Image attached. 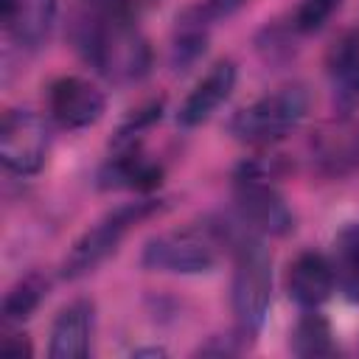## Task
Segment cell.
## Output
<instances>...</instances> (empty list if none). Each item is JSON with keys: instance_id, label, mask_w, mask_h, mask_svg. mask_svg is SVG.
Returning a JSON list of instances; mask_svg holds the SVG:
<instances>
[{"instance_id": "cell-1", "label": "cell", "mask_w": 359, "mask_h": 359, "mask_svg": "<svg viewBox=\"0 0 359 359\" xmlns=\"http://www.w3.org/2000/svg\"><path fill=\"white\" fill-rule=\"evenodd\" d=\"M73 39L81 56L112 84L140 81L151 70V48L137 20L109 14L84 0L73 22Z\"/></svg>"}, {"instance_id": "cell-22", "label": "cell", "mask_w": 359, "mask_h": 359, "mask_svg": "<svg viewBox=\"0 0 359 359\" xmlns=\"http://www.w3.org/2000/svg\"><path fill=\"white\" fill-rule=\"evenodd\" d=\"M95 8H104L109 14H121L129 20H140V14H146L157 0H87Z\"/></svg>"}, {"instance_id": "cell-13", "label": "cell", "mask_w": 359, "mask_h": 359, "mask_svg": "<svg viewBox=\"0 0 359 359\" xmlns=\"http://www.w3.org/2000/svg\"><path fill=\"white\" fill-rule=\"evenodd\" d=\"M90 334H93V303L73 300L65 306L53 325H50V359H81L90 353Z\"/></svg>"}, {"instance_id": "cell-3", "label": "cell", "mask_w": 359, "mask_h": 359, "mask_svg": "<svg viewBox=\"0 0 359 359\" xmlns=\"http://www.w3.org/2000/svg\"><path fill=\"white\" fill-rule=\"evenodd\" d=\"M309 112V93L300 84L278 87L230 118V135L244 146H269L286 137Z\"/></svg>"}, {"instance_id": "cell-6", "label": "cell", "mask_w": 359, "mask_h": 359, "mask_svg": "<svg viewBox=\"0 0 359 359\" xmlns=\"http://www.w3.org/2000/svg\"><path fill=\"white\" fill-rule=\"evenodd\" d=\"M48 126L31 109H8L0 123V160L8 171L31 177L48 157Z\"/></svg>"}, {"instance_id": "cell-11", "label": "cell", "mask_w": 359, "mask_h": 359, "mask_svg": "<svg viewBox=\"0 0 359 359\" xmlns=\"http://www.w3.org/2000/svg\"><path fill=\"white\" fill-rule=\"evenodd\" d=\"M337 289V275L334 266L325 255L320 252H300L286 272V292L289 297L303 306V309H317L323 306L331 292Z\"/></svg>"}, {"instance_id": "cell-16", "label": "cell", "mask_w": 359, "mask_h": 359, "mask_svg": "<svg viewBox=\"0 0 359 359\" xmlns=\"http://www.w3.org/2000/svg\"><path fill=\"white\" fill-rule=\"evenodd\" d=\"M328 76L342 95L359 98V28L345 31L325 56Z\"/></svg>"}, {"instance_id": "cell-19", "label": "cell", "mask_w": 359, "mask_h": 359, "mask_svg": "<svg viewBox=\"0 0 359 359\" xmlns=\"http://www.w3.org/2000/svg\"><path fill=\"white\" fill-rule=\"evenodd\" d=\"M160 115H163V101H149L146 107H140L137 112H132V115L118 126L112 143H115L118 149H129V146H135V137H140L151 123H157Z\"/></svg>"}, {"instance_id": "cell-7", "label": "cell", "mask_w": 359, "mask_h": 359, "mask_svg": "<svg viewBox=\"0 0 359 359\" xmlns=\"http://www.w3.org/2000/svg\"><path fill=\"white\" fill-rule=\"evenodd\" d=\"M236 219L255 236H283L294 227V216L283 196L261 177H238Z\"/></svg>"}, {"instance_id": "cell-17", "label": "cell", "mask_w": 359, "mask_h": 359, "mask_svg": "<svg viewBox=\"0 0 359 359\" xmlns=\"http://www.w3.org/2000/svg\"><path fill=\"white\" fill-rule=\"evenodd\" d=\"M292 353L297 356H328L334 353V339H331V325L323 314L309 309L306 317L292 331Z\"/></svg>"}, {"instance_id": "cell-24", "label": "cell", "mask_w": 359, "mask_h": 359, "mask_svg": "<svg viewBox=\"0 0 359 359\" xmlns=\"http://www.w3.org/2000/svg\"><path fill=\"white\" fill-rule=\"evenodd\" d=\"M132 356H165V351L163 348H137V351H132Z\"/></svg>"}, {"instance_id": "cell-10", "label": "cell", "mask_w": 359, "mask_h": 359, "mask_svg": "<svg viewBox=\"0 0 359 359\" xmlns=\"http://www.w3.org/2000/svg\"><path fill=\"white\" fill-rule=\"evenodd\" d=\"M233 87H236V65L230 59L216 62L202 76V81H196V87L188 93V98L182 101V107L177 112V123L185 129L205 123L230 98Z\"/></svg>"}, {"instance_id": "cell-20", "label": "cell", "mask_w": 359, "mask_h": 359, "mask_svg": "<svg viewBox=\"0 0 359 359\" xmlns=\"http://www.w3.org/2000/svg\"><path fill=\"white\" fill-rule=\"evenodd\" d=\"M337 8H339V0H300L294 8L292 25L300 34H314L331 20V14Z\"/></svg>"}, {"instance_id": "cell-5", "label": "cell", "mask_w": 359, "mask_h": 359, "mask_svg": "<svg viewBox=\"0 0 359 359\" xmlns=\"http://www.w3.org/2000/svg\"><path fill=\"white\" fill-rule=\"evenodd\" d=\"M224 241L213 227H182L168 230L146 241L140 264L157 272H177V275H199L216 266L219 247Z\"/></svg>"}, {"instance_id": "cell-9", "label": "cell", "mask_w": 359, "mask_h": 359, "mask_svg": "<svg viewBox=\"0 0 359 359\" xmlns=\"http://www.w3.org/2000/svg\"><path fill=\"white\" fill-rule=\"evenodd\" d=\"M104 93L79 76H62L48 87V109L65 129L93 126L104 115Z\"/></svg>"}, {"instance_id": "cell-4", "label": "cell", "mask_w": 359, "mask_h": 359, "mask_svg": "<svg viewBox=\"0 0 359 359\" xmlns=\"http://www.w3.org/2000/svg\"><path fill=\"white\" fill-rule=\"evenodd\" d=\"M163 208L160 199H140V202H126L118 205L115 210H109L104 219H98L90 230H84L76 244L70 247L67 258L62 261V278H81L87 272H93L104 258H109L121 238L143 219H149L151 213H157Z\"/></svg>"}, {"instance_id": "cell-14", "label": "cell", "mask_w": 359, "mask_h": 359, "mask_svg": "<svg viewBox=\"0 0 359 359\" xmlns=\"http://www.w3.org/2000/svg\"><path fill=\"white\" fill-rule=\"evenodd\" d=\"M163 182V168L135 151L132 146L121 154L112 157L101 171H98V185L101 188H126V191H151Z\"/></svg>"}, {"instance_id": "cell-8", "label": "cell", "mask_w": 359, "mask_h": 359, "mask_svg": "<svg viewBox=\"0 0 359 359\" xmlns=\"http://www.w3.org/2000/svg\"><path fill=\"white\" fill-rule=\"evenodd\" d=\"M311 163L320 174L342 180L359 171V123L356 121H331L320 126L309 143Z\"/></svg>"}, {"instance_id": "cell-12", "label": "cell", "mask_w": 359, "mask_h": 359, "mask_svg": "<svg viewBox=\"0 0 359 359\" xmlns=\"http://www.w3.org/2000/svg\"><path fill=\"white\" fill-rule=\"evenodd\" d=\"M0 20L17 45L34 50L50 36L56 0H0Z\"/></svg>"}, {"instance_id": "cell-23", "label": "cell", "mask_w": 359, "mask_h": 359, "mask_svg": "<svg viewBox=\"0 0 359 359\" xmlns=\"http://www.w3.org/2000/svg\"><path fill=\"white\" fill-rule=\"evenodd\" d=\"M0 351H3L6 356H11V359H28V356L34 353L25 334H8V337H3Z\"/></svg>"}, {"instance_id": "cell-18", "label": "cell", "mask_w": 359, "mask_h": 359, "mask_svg": "<svg viewBox=\"0 0 359 359\" xmlns=\"http://www.w3.org/2000/svg\"><path fill=\"white\" fill-rule=\"evenodd\" d=\"M42 294H45V283H42L36 275L22 278V280L14 283V286L8 289V294L3 297V320H6V323H22V320H28V317L36 311Z\"/></svg>"}, {"instance_id": "cell-21", "label": "cell", "mask_w": 359, "mask_h": 359, "mask_svg": "<svg viewBox=\"0 0 359 359\" xmlns=\"http://www.w3.org/2000/svg\"><path fill=\"white\" fill-rule=\"evenodd\" d=\"M247 0H202V3H196L194 8H188L185 14L188 17H194L196 22H202V25H213V22H219V20H227L230 14H236L241 6H244Z\"/></svg>"}, {"instance_id": "cell-15", "label": "cell", "mask_w": 359, "mask_h": 359, "mask_svg": "<svg viewBox=\"0 0 359 359\" xmlns=\"http://www.w3.org/2000/svg\"><path fill=\"white\" fill-rule=\"evenodd\" d=\"M331 266L337 275V286L345 292L348 300H359V219L348 222L334 244H331Z\"/></svg>"}, {"instance_id": "cell-2", "label": "cell", "mask_w": 359, "mask_h": 359, "mask_svg": "<svg viewBox=\"0 0 359 359\" xmlns=\"http://www.w3.org/2000/svg\"><path fill=\"white\" fill-rule=\"evenodd\" d=\"M233 269V311L241 334L255 337L269 314L272 300V255L264 244V236H244L236 247Z\"/></svg>"}]
</instances>
